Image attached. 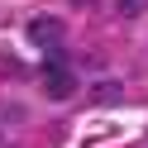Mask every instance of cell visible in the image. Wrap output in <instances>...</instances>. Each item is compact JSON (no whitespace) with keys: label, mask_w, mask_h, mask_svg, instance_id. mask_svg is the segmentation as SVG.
I'll list each match as a JSON object with an SVG mask.
<instances>
[{"label":"cell","mask_w":148,"mask_h":148,"mask_svg":"<svg viewBox=\"0 0 148 148\" xmlns=\"http://www.w3.org/2000/svg\"><path fill=\"white\" fill-rule=\"evenodd\" d=\"M43 91H48L53 100H67L72 91H77V77H72V67L62 58H48V62H43Z\"/></svg>","instance_id":"1"},{"label":"cell","mask_w":148,"mask_h":148,"mask_svg":"<svg viewBox=\"0 0 148 148\" xmlns=\"http://www.w3.org/2000/svg\"><path fill=\"white\" fill-rule=\"evenodd\" d=\"M91 100H100V105H110V100H119V81H100V86L91 91Z\"/></svg>","instance_id":"3"},{"label":"cell","mask_w":148,"mask_h":148,"mask_svg":"<svg viewBox=\"0 0 148 148\" xmlns=\"http://www.w3.org/2000/svg\"><path fill=\"white\" fill-rule=\"evenodd\" d=\"M62 34H67V29H62L58 14H34V19H29V38L38 43V48H58Z\"/></svg>","instance_id":"2"},{"label":"cell","mask_w":148,"mask_h":148,"mask_svg":"<svg viewBox=\"0 0 148 148\" xmlns=\"http://www.w3.org/2000/svg\"><path fill=\"white\" fill-rule=\"evenodd\" d=\"M115 10L134 19V14H143V10H148V0H115Z\"/></svg>","instance_id":"4"}]
</instances>
